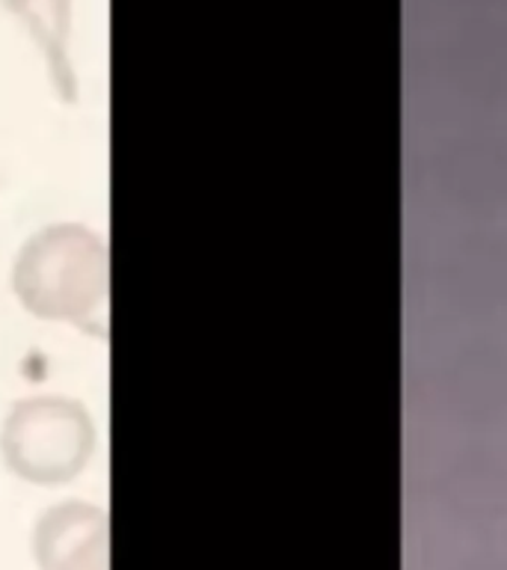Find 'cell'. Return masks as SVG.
Here are the masks:
<instances>
[{"mask_svg": "<svg viewBox=\"0 0 507 570\" xmlns=\"http://www.w3.org/2000/svg\"><path fill=\"white\" fill-rule=\"evenodd\" d=\"M96 452V422L80 401L33 395L9 410L0 431V454L9 472L39 488L69 484Z\"/></svg>", "mask_w": 507, "mask_h": 570, "instance_id": "7a4b0ae2", "label": "cell"}, {"mask_svg": "<svg viewBox=\"0 0 507 570\" xmlns=\"http://www.w3.org/2000/svg\"><path fill=\"white\" fill-rule=\"evenodd\" d=\"M39 570H110V520L105 508L69 499L51 505L33 529Z\"/></svg>", "mask_w": 507, "mask_h": 570, "instance_id": "3957f363", "label": "cell"}, {"mask_svg": "<svg viewBox=\"0 0 507 570\" xmlns=\"http://www.w3.org/2000/svg\"><path fill=\"white\" fill-rule=\"evenodd\" d=\"M3 7L27 27L33 42L42 48L53 89L66 101L78 96V80L69 60L71 3L69 0H3Z\"/></svg>", "mask_w": 507, "mask_h": 570, "instance_id": "277c9868", "label": "cell"}, {"mask_svg": "<svg viewBox=\"0 0 507 570\" xmlns=\"http://www.w3.org/2000/svg\"><path fill=\"white\" fill-rule=\"evenodd\" d=\"M110 258L105 238L80 223H53L27 238L12 265V292L30 315L101 327Z\"/></svg>", "mask_w": 507, "mask_h": 570, "instance_id": "6da1fadb", "label": "cell"}]
</instances>
